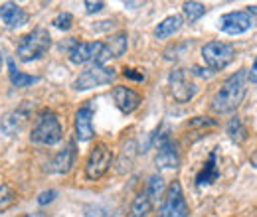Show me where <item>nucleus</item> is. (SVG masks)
Segmentation results:
<instances>
[{
    "instance_id": "obj_1",
    "label": "nucleus",
    "mask_w": 257,
    "mask_h": 217,
    "mask_svg": "<svg viewBox=\"0 0 257 217\" xmlns=\"http://www.w3.org/2000/svg\"><path fill=\"white\" fill-rule=\"evenodd\" d=\"M247 93V73L241 69L233 75H229L224 85L218 89V93L212 99V111L218 115H227L237 111V107L243 103Z\"/></svg>"
},
{
    "instance_id": "obj_2",
    "label": "nucleus",
    "mask_w": 257,
    "mask_h": 217,
    "mask_svg": "<svg viewBox=\"0 0 257 217\" xmlns=\"http://www.w3.org/2000/svg\"><path fill=\"white\" fill-rule=\"evenodd\" d=\"M64 132H62V124L60 119L54 111L50 109H44L40 115H38V121L36 126L32 128V134H30V140L34 144H44V146H54L62 140Z\"/></svg>"
},
{
    "instance_id": "obj_3",
    "label": "nucleus",
    "mask_w": 257,
    "mask_h": 217,
    "mask_svg": "<svg viewBox=\"0 0 257 217\" xmlns=\"http://www.w3.org/2000/svg\"><path fill=\"white\" fill-rule=\"evenodd\" d=\"M52 46V38L48 30H38L26 34L24 38H20V44H18V50H16V56L22 60V62H34V60H40L46 56V52L50 50Z\"/></svg>"
},
{
    "instance_id": "obj_4",
    "label": "nucleus",
    "mask_w": 257,
    "mask_h": 217,
    "mask_svg": "<svg viewBox=\"0 0 257 217\" xmlns=\"http://www.w3.org/2000/svg\"><path fill=\"white\" fill-rule=\"evenodd\" d=\"M202 60L210 69L222 71L235 60V50L231 44L225 42H208L202 48Z\"/></svg>"
},
{
    "instance_id": "obj_5",
    "label": "nucleus",
    "mask_w": 257,
    "mask_h": 217,
    "mask_svg": "<svg viewBox=\"0 0 257 217\" xmlns=\"http://www.w3.org/2000/svg\"><path fill=\"white\" fill-rule=\"evenodd\" d=\"M157 217H188V203L182 193L180 182H172L164 197H162V207Z\"/></svg>"
},
{
    "instance_id": "obj_6",
    "label": "nucleus",
    "mask_w": 257,
    "mask_h": 217,
    "mask_svg": "<svg viewBox=\"0 0 257 217\" xmlns=\"http://www.w3.org/2000/svg\"><path fill=\"white\" fill-rule=\"evenodd\" d=\"M117 77L115 69L113 67H105V65H93L85 71H81L73 83V87L77 91H87V89H93V87H101V85H107L111 83L113 79Z\"/></svg>"
},
{
    "instance_id": "obj_7",
    "label": "nucleus",
    "mask_w": 257,
    "mask_h": 217,
    "mask_svg": "<svg viewBox=\"0 0 257 217\" xmlns=\"http://www.w3.org/2000/svg\"><path fill=\"white\" fill-rule=\"evenodd\" d=\"M111 160H113V154L109 150V146L105 142H99L95 144V148L89 152V158H87V164H85V176L89 180H99L107 174L109 166H111Z\"/></svg>"
},
{
    "instance_id": "obj_8",
    "label": "nucleus",
    "mask_w": 257,
    "mask_h": 217,
    "mask_svg": "<svg viewBox=\"0 0 257 217\" xmlns=\"http://www.w3.org/2000/svg\"><path fill=\"white\" fill-rule=\"evenodd\" d=\"M253 26H255V18L247 10L227 12L220 18V24H218V28L224 34H229V36H239L243 32L251 30Z\"/></svg>"
},
{
    "instance_id": "obj_9",
    "label": "nucleus",
    "mask_w": 257,
    "mask_h": 217,
    "mask_svg": "<svg viewBox=\"0 0 257 217\" xmlns=\"http://www.w3.org/2000/svg\"><path fill=\"white\" fill-rule=\"evenodd\" d=\"M128 48V36L125 32H119V34H113L105 44H101V50L95 58V65H103L109 60H117L121 58Z\"/></svg>"
},
{
    "instance_id": "obj_10",
    "label": "nucleus",
    "mask_w": 257,
    "mask_h": 217,
    "mask_svg": "<svg viewBox=\"0 0 257 217\" xmlns=\"http://www.w3.org/2000/svg\"><path fill=\"white\" fill-rule=\"evenodd\" d=\"M168 85H170V93L178 103H188L196 95V85L188 81L186 69H174L168 77Z\"/></svg>"
},
{
    "instance_id": "obj_11",
    "label": "nucleus",
    "mask_w": 257,
    "mask_h": 217,
    "mask_svg": "<svg viewBox=\"0 0 257 217\" xmlns=\"http://www.w3.org/2000/svg\"><path fill=\"white\" fill-rule=\"evenodd\" d=\"M157 166L164 168V170H174L180 166V154H178V146L176 142H172L168 136L162 138V142L159 144V152L155 158Z\"/></svg>"
},
{
    "instance_id": "obj_12",
    "label": "nucleus",
    "mask_w": 257,
    "mask_h": 217,
    "mask_svg": "<svg viewBox=\"0 0 257 217\" xmlns=\"http://www.w3.org/2000/svg\"><path fill=\"white\" fill-rule=\"evenodd\" d=\"M111 97H113L117 109H119L121 113H125V115H131V113L137 111L139 105H141V95L137 93V91H133V89H128V87H123V85L113 87Z\"/></svg>"
},
{
    "instance_id": "obj_13",
    "label": "nucleus",
    "mask_w": 257,
    "mask_h": 217,
    "mask_svg": "<svg viewBox=\"0 0 257 217\" xmlns=\"http://www.w3.org/2000/svg\"><path fill=\"white\" fill-rule=\"evenodd\" d=\"M0 20L8 28H20V26H24L30 20V16H28V12L20 4L4 2V4H0Z\"/></svg>"
},
{
    "instance_id": "obj_14",
    "label": "nucleus",
    "mask_w": 257,
    "mask_h": 217,
    "mask_svg": "<svg viewBox=\"0 0 257 217\" xmlns=\"http://www.w3.org/2000/svg\"><path fill=\"white\" fill-rule=\"evenodd\" d=\"M93 109L85 105L75 113V136L79 142H87L93 138Z\"/></svg>"
},
{
    "instance_id": "obj_15",
    "label": "nucleus",
    "mask_w": 257,
    "mask_h": 217,
    "mask_svg": "<svg viewBox=\"0 0 257 217\" xmlns=\"http://www.w3.org/2000/svg\"><path fill=\"white\" fill-rule=\"evenodd\" d=\"M101 50V42H83V44H75L69 52V62L75 65H83L87 62H93Z\"/></svg>"
},
{
    "instance_id": "obj_16",
    "label": "nucleus",
    "mask_w": 257,
    "mask_h": 217,
    "mask_svg": "<svg viewBox=\"0 0 257 217\" xmlns=\"http://www.w3.org/2000/svg\"><path fill=\"white\" fill-rule=\"evenodd\" d=\"M75 156H77V150H75V144L73 142H67L64 150H60L56 158L52 160V170L56 174H67L73 164H75Z\"/></svg>"
},
{
    "instance_id": "obj_17",
    "label": "nucleus",
    "mask_w": 257,
    "mask_h": 217,
    "mask_svg": "<svg viewBox=\"0 0 257 217\" xmlns=\"http://www.w3.org/2000/svg\"><path fill=\"white\" fill-rule=\"evenodd\" d=\"M26 119H28V115H26L24 111H20V109L8 111V113L2 117V121H0V130H2L6 136H14L16 132L22 130V126L26 124Z\"/></svg>"
},
{
    "instance_id": "obj_18",
    "label": "nucleus",
    "mask_w": 257,
    "mask_h": 217,
    "mask_svg": "<svg viewBox=\"0 0 257 217\" xmlns=\"http://www.w3.org/2000/svg\"><path fill=\"white\" fill-rule=\"evenodd\" d=\"M220 178V168H218V152L212 150L208 156V162L204 164V168L200 170V174L196 176V184L198 186H210Z\"/></svg>"
},
{
    "instance_id": "obj_19",
    "label": "nucleus",
    "mask_w": 257,
    "mask_h": 217,
    "mask_svg": "<svg viewBox=\"0 0 257 217\" xmlns=\"http://www.w3.org/2000/svg\"><path fill=\"white\" fill-rule=\"evenodd\" d=\"M151 211H153V201H151V197H149L147 191H141V193L133 199V203H131V207H128L127 217H149Z\"/></svg>"
},
{
    "instance_id": "obj_20",
    "label": "nucleus",
    "mask_w": 257,
    "mask_h": 217,
    "mask_svg": "<svg viewBox=\"0 0 257 217\" xmlns=\"http://www.w3.org/2000/svg\"><path fill=\"white\" fill-rule=\"evenodd\" d=\"M8 75H10V81H12V85L14 87H18V89H24V87H30L34 83H38L40 81V77L38 75H28V73H22L20 69H16V65L14 62L10 60L8 62Z\"/></svg>"
},
{
    "instance_id": "obj_21",
    "label": "nucleus",
    "mask_w": 257,
    "mask_h": 217,
    "mask_svg": "<svg viewBox=\"0 0 257 217\" xmlns=\"http://www.w3.org/2000/svg\"><path fill=\"white\" fill-rule=\"evenodd\" d=\"M182 28V18L180 16H168V18H164L161 24L155 28V36L159 38V40H166V38H170V36H174L176 32Z\"/></svg>"
},
{
    "instance_id": "obj_22",
    "label": "nucleus",
    "mask_w": 257,
    "mask_h": 217,
    "mask_svg": "<svg viewBox=\"0 0 257 217\" xmlns=\"http://www.w3.org/2000/svg\"><path fill=\"white\" fill-rule=\"evenodd\" d=\"M145 191L149 193V197H151V201H153V203H155V201H159V199H162V195L166 193L162 176H159V174H153V176L149 178V187H147Z\"/></svg>"
},
{
    "instance_id": "obj_23",
    "label": "nucleus",
    "mask_w": 257,
    "mask_h": 217,
    "mask_svg": "<svg viewBox=\"0 0 257 217\" xmlns=\"http://www.w3.org/2000/svg\"><path fill=\"white\" fill-rule=\"evenodd\" d=\"M227 134L231 136L233 142H243V140L247 138V128L243 126L239 117H233V119L229 121V124H227Z\"/></svg>"
},
{
    "instance_id": "obj_24",
    "label": "nucleus",
    "mask_w": 257,
    "mask_h": 217,
    "mask_svg": "<svg viewBox=\"0 0 257 217\" xmlns=\"http://www.w3.org/2000/svg\"><path fill=\"white\" fill-rule=\"evenodd\" d=\"M182 12H184L186 20H188L190 24H194L196 20H200V18L206 14V6H204L202 2H184Z\"/></svg>"
},
{
    "instance_id": "obj_25",
    "label": "nucleus",
    "mask_w": 257,
    "mask_h": 217,
    "mask_svg": "<svg viewBox=\"0 0 257 217\" xmlns=\"http://www.w3.org/2000/svg\"><path fill=\"white\" fill-rule=\"evenodd\" d=\"M14 201H16V191L12 189V186L2 184V186H0V209L10 207Z\"/></svg>"
},
{
    "instance_id": "obj_26",
    "label": "nucleus",
    "mask_w": 257,
    "mask_h": 217,
    "mask_svg": "<svg viewBox=\"0 0 257 217\" xmlns=\"http://www.w3.org/2000/svg\"><path fill=\"white\" fill-rule=\"evenodd\" d=\"M52 24H54L58 30H69L71 24H73V16H71L69 12H60V14L52 20Z\"/></svg>"
},
{
    "instance_id": "obj_27",
    "label": "nucleus",
    "mask_w": 257,
    "mask_h": 217,
    "mask_svg": "<svg viewBox=\"0 0 257 217\" xmlns=\"http://www.w3.org/2000/svg\"><path fill=\"white\" fill-rule=\"evenodd\" d=\"M58 193H56V189H48V191H42L40 195H38V203L40 205H46V203H50V201H54V197H56Z\"/></svg>"
},
{
    "instance_id": "obj_28",
    "label": "nucleus",
    "mask_w": 257,
    "mask_h": 217,
    "mask_svg": "<svg viewBox=\"0 0 257 217\" xmlns=\"http://www.w3.org/2000/svg\"><path fill=\"white\" fill-rule=\"evenodd\" d=\"M192 126H216V121L212 119H206V117H196L194 121H190Z\"/></svg>"
},
{
    "instance_id": "obj_29",
    "label": "nucleus",
    "mask_w": 257,
    "mask_h": 217,
    "mask_svg": "<svg viewBox=\"0 0 257 217\" xmlns=\"http://www.w3.org/2000/svg\"><path fill=\"white\" fill-rule=\"evenodd\" d=\"M103 2H91V0H87L85 2V10H87V14H95L99 10H103Z\"/></svg>"
},
{
    "instance_id": "obj_30",
    "label": "nucleus",
    "mask_w": 257,
    "mask_h": 217,
    "mask_svg": "<svg viewBox=\"0 0 257 217\" xmlns=\"http://www.w3.org/2000/svg\"><path fill=\"white\" fill-rule=\"evenodd\" d=\"M123 75L128 77V79H135V81H145V75L143 73H135V69H128V67L123 69Z\"/></svg>"
},
{
    "instance_id": "obj_31",
    "label": "nucleus",
    "mask_w": 257,
    "mask_h": 217,
    "mask_svg": "<svg viewBox=\"0 0 257 217\" xmlns=\"http://www.w3.org/2000/svg\"><path fill=\"white\" fill-rule=\"evenodd\" d=\"M249 81L257 85V58L253 60V65H251V69H249Z\"/></svg>"
},
{
    "instance_id": "obj_32",
    "label": "nucleus",
    "mask_w": 257,
    "mask_h": 217,
    "mask_svg": "<svg viewBox=\"0 0 257 217\" xmlns=\"http://www.w3.org/2000/svg\"><path fill=\"white\" fill-rule=\"evenodd\" d=\"M247 12H249L251 16H257V4H251V6H247Z\"/></svg>"
},
{
    "instance_id": "obj_33",
    "label": "nucleus",
    "mask_w": 257,
    "mask_h": 217,
    "mask_svg": "<svg viewBox=\"0 0 257 217\" xmlns=\"http://www.w3.org/2000/svg\"><path fill=\"white\" fill-rule=\"evenodd\" d=\"M249 162H251V166L257 170V152H253V156H251V160H249Z\"/></svg>"
},
{
    "instance_id": "obj_34",
    "label": "nucleus",
    "mask_w": 257,
    "mask_h": 217,
    "mask_svg": "<svg viewBox=\"0 0 257 217\" xmlns=\"http://www.w3.org/2000/svg\"><path fill=\"white\" fill-rule=\"evenodd\" d=\"M24 217H46L44 213H28V215H24Z\"/></svg>"
},
{
    "instance_id": "obj_35",
    "label": "nucleus",
    "mask_w": 257,
    "mask_h": 217,
    "mask_svg": "<svg viewBox=\"0 0 257 217\" xmlns=\"http://www.w3.org/2000/svg\"><path fill=\"white\" fill-rule=\"evenodd\" d=\"M0 69H2V52H0Z\"/></svg>"
}]
</instances>
